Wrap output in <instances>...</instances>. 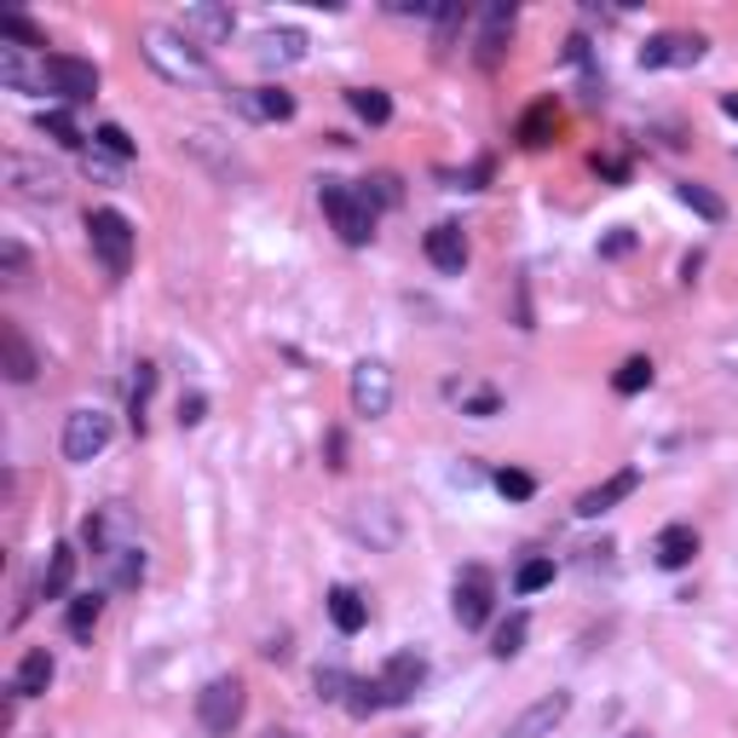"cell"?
Listing matches in <instances>:
<instances>
[{"instance_id": "6da1fadb", "label": "cell", "mask_w": 738, "mask_h": 738, "mask_svg": "<svg viewBox=\"0 0 738 738\" xmlns=\"http://www.w3.org/2000/svg\"><path fill=\"white\" fill-rule=\"evenodd\" d=\"M139 53H145V64L157 69L162 82H173V87H220L208 53H202L196 41H185L180 30H168V23H157V30L139 35Z\"/></svg>"}, {"instance_id": "7a4b0ae2", "label": "cell", "mask_w": 738, "mask_h": 738, "mask_svg": "<svg viewBox=\"0 0 738 738\" xmlns=\"http://www.w3.org/2000/svg\"><path fill=\"white\" fill-rule=\"evenodd\" d=\"M318 202H323V214H329V225L341 232L346 248H364V243L375 237V208H370L364 191H352V185H341V180H323V185H318Z\"/></svg>"}, {"instance_id": "3957f363", "label": "cell", "mask_w": 738, "mask_h": 738, "mask_svg": "<svg viewBox=\"0 0 738 738\" xmlns=\"http://www.w3.org/2000/svg\"><path fill=\"white\" fill-rule=\"evenodd\" d=\"M87 243L98 254V266H105L110 277H127L133 271V220H127L121 208H93L87 214Z\"/></svg>"}, {"instance_id": "277c9868", "label": "cell", "mask_w": 738, "mask_h": 738, "mask_svg": "<svg viewBox=\"0 0 738 738\" xmlns=\"http://www.w3.org/2000/svg\"><path fill=\"white\" fill-rule=\"evenodd\" d=\"M116 439V421L98 410V404H82V410L64 416V462H93V456H105Z\"/></svg>"}, {"instance_id": "5b68a950", "label": "cell", "mask_w": 738, "mask_h": 738, "mask_svg": "<svg viewBox=\"0 0 738 738\" xmlns=\"http://www.w3.org/2000/svg\"><path fill=\"white\" fill-rule=\"evenodd\" d=\"M196 721L208 727L214 738H232L237 721H243V681H237V675H214V681L196 693Z\"/></svg>"}, {"instance_id": "8992f818", "label": "cell", "mask_w": 738, "mask_h": 738, "mask_svg": "<svg viewBox=\"0 0 738 738\" xmlns=\"http://www.w3.org/2000/svg\"><path fill=\"white\" fill-rule=\"evenodd\" d=\"M491 606H496V577L485 566H462V571H456V595H450L456 623H462V629H485Z\"/></svg>"}, {"instance_id": "52a82bcc", "label": "cell", "mask_w": 738, "mask_h": 738, "mask_svg": "<svg viewBox=\"0 0 738 738\" xmlns=\"http://www.w3.org/2000/svg\"><path fill=\"white\" fill-rule=\"evenodd\" d=\"M185 41H196V46H225L237 35V12L232 7H220V0H196V7H185L180 12V23H173Z\"/></svg>"}, {"instance_id": "ba28073f", "label": "cell", "mask_w": 738, "mask_h": 738, "mask_svg": "<svg viewBox=\"0 0 738 738\" xmlns=\"http://www.w3.org/2000/svg\"><path fill=\"white\" fill-rule=\"evenodd\" d=\"M0 173H7V185H12L23 202H58V191H64L58 173L46 168V162H35V157H23V150H7Z\"/></svg>"}, {"instance_id": "9c48e42d", "label": "cell", "mask_w": 738, "mask_h": 738, "mask_svg": "<svg viewBox=\"0 0 738 738\" xmlns=\"http://www.w3.org/2000/svg\"><path fill=\"white\" fill-rule=\"evenodd\" d=\"M0 87H7V93H23V98L53 93V82H46V58H35L30 46L0 41Z\"/></svg>"}, {"instance_id": "30bf717a", "label": "cell", "mask_w": 738, "mask_h": 738, "mask_svg": "<svg viewBox=\"0 0 738 738\" xmlns=\"http://www.w3.org/2000/svg\"><path fill=\"white\" fill-rule=\"evenodd\" d=\"M352 410L381 421L393 410V370L381 364V359H364V364H352Z\"/></svg>"}, {"instance_id": "8fae6325", "label": "cell", "mask_w": 738, "mask_h": 738, "mask_svg": "<svg viewBox=\"0 0 738 738\" xmlns=\"http://www.w3.org/2000/svg\"><path fill=\"white\" fill-rule=\"evenodd\" d=\"M46 82H53V93L64 98V105H87V98H98V69L87 58H75V53H46Z\"/></svg>"}, {"instance_id": "7c38bea8", "label": "cell", "mask_w": 738, "mask_h": 738, "mask_svg": "<svg viewBox=\"0 0 738 738\" xmlns=\"http://www.w3.org/2000/svg\"><path fill=\"white\" fill-rule=\"evenodd\" d=\"M566 716H571V693H543L537 704H525L520 716L502 727V738H548Z\"/></svg>"}, {"instance_id": "4fadbf2b", "label": "cell", "mask_w": 738, "mask_h": 738, "mask_svg": "<svg viewBox=\"0 0 738 738\" xmlns=\"http://www.w3.org/2000/svg\"><path fill=\"white\" fill-rule=\"evenodd\" d=\"M514 23H520V12H514V0H496V7H485L479 12V64L485 69H496L502 64V53H507V41H514Z\"/></svg>"}, {"instance_id": "5bb4252c", "label": "cell", "mask_w": 738, "mask_h": 738, "mask_svg": "<svg viewBox=\"0 0 738 738\" xmlns=\"http://www.w3.org/2000/svg\"><path fill=\"white\" fill-rule=\"evenodd\" d=\"M381 693H387V709L393 704H410L421 693V681H427V657L421 652H393L387 664H381Z\"/></svg>"}, {"instance_id": "9a60e30c", "label": "cell", "mask_w": 738, "mask_h": 738, "mask_svg": "<svg viewBox=\"0 0 738 738\" xmlns=\"http://www.w3.org/2000/svg\"><path fill=\"white\" fill-rule=\"evenodd\" d=\"M704 35H652L641 46V69H686V64H698L704 58Z\"/></svg>"}, {"instance_id": "2e32d148", "label": "cell", "mask_w": 738, "mask_h": 738, "mask_svg": "<svg viewBox=\"0 0 738 738\" xmlns=\"http://www.w3.org/2000/svg\"><path fill=\"white\" fill-rule=\"evenodd\" d=\"M0 370H7V381H18V387H30L41 375V352L30 346V335H23L18 323H0Z\"/></svg>"}, {"instance_id": "e0dca14e", "label": "cell", "mask_w": 738, "mask_h": 738, "mask_svg": "<svg viewBox=\"0 0 738 738\" xmlns=\"http://www.w3.org/2000/svg\"><path fill=\"white\" fill-rule=\"evenodd\" d=\"M254 58H260L266 69H289L307 58V35L289 30V23H277V30H260L254 35Z\"/></svg>"}, {"instance_id": "ac0fdd59", "label": "cell", "mask_w": 738, "mask_h": 738, "mask_svg": "<svg viewBox=\"0 0 738 738\" xmlns=\"http://www.w3.org/2000/svg\"><path fill=\"white\" fill-rule=\"evenodd\" d=\"M634 491H641V468H623V473L606 479V485L582 491V496H577V514H582V520H600V514H612L618 502H629Z\"/></svg>"}, {"instance_id": "d6986e66", "label": "cell", "mask_w": 738, "mask_h": 738, "mask_svg": "<svg viewBox=\"0 0 738 738\" xmlns=\"http://www.w3.org/2000/svg\"><path fill=\"white\" fill-rule=\"evenodd\" d=\"M232 105L243 121H289L295 116V98L284 87H248V93H232Z\"/></svg>"}, {"instance_id": "ffe728a7", "label": "cell", "mask_w": 738, "mask_h": 738, "mask_svg": "<svg viewBox=\"0 0 738 738\" xmlns=\"http://www.w3.org/2000/svg\"><path fill=\"white\" fill-rule=\"evenodd\" d=\"M53 652H46V646H30V652H23L18 657V670H12V686H7V693L12 698H41L46 693V686H53Z\"/></svg>"}, {"instance_id": "44dd1931", "label": "cell", "mask_w": 738, "mask_h": 738, "mask_svg": "<svg viewBox=\"0 0 738 738\" xmlns=\"http://www.w3.org/2000/svg\"><path fill=\"white\" fill-rule=\"evenodd\" d=\"M352 537L370 543V548H393L398 543V514L387 502H364L359 514H352Z\"/></svg>"}, {"instance_id": "7402d4cb", "label": "cell", "mask_w": 738, "mask_h": 738, "mask_svg": "<svg viewBox=\"0 0 738 738\" xmlns=\"http://www.w3.org/2000/svg\"><path fill=\"white\" fill-rule=\"evenodd\" d=\"M421 248H427V260L439 266L445 277H462V266H468V237L456 232V225H432Z\"/></svg>"}, {"instance_id": "603a6c76", "label": "cell", "mask_w": 738, "mask_h": 738, "mask_svg": "<svg viewBox=\"0 0 738 738\" xmlns=\"http://www.w3.org/2000/svg\"><path fill=\"white\" fill-rule=\"evenodd\" d=\"M693 554H698V531L693 525H664V531H657V543H652V559L664 571L693 566Z\"/></svg>"}, {"instance_id": "cb8c5ba5", "label": "cell", "mask_w": 738, "mask_h": 738, "mask_svg": "<svg viewBox=\"0 0 738 738\" xmlns=\"http://www.w3.org/2000/svg\"><path fill=\"white\" fill-rule=\"evenodd\" d=\"M554 127H559V110H554V98H537L525 116H520V127H514V139L525 145V150H543V145H554Z\"/></svg>"}, {"instance_id": "d4e9b609", "label": "cell", "mask_w": 738, "mask_h": 738, "mask_svg": "<svg viewBox=\"0 0 738 738\" xmlns=\"http://www.w3.org/2000/svg\"><path fill=\"white\" fill-rule=\"evenodd\" d=\"M329 623H335L341 634H359V629L370 623L364 595H359V589H346V582H335V589H329Z\"/></svg>"}, {"instance_id": "484cf974", "label": "cell", "mask_w": 738, "mask_h": 738, "mask_svg": "<svg viewBox=\"0 0 738 738\" xmlns=\"http://www.w3.org/2000/svg\"><path fill=\"white\" fill-rule=\"evenodd\" d=\"M69 582H75V548L58 543L53 559H46V571H41V582H35V600H64Z\"/></svg>"}, {"instance_id": "4316f807", "label": "cell", "mask_w": 738, "mask_h": 738, "mask_svg": "<svg viewBox=\"0 0 738 738\" xmlns=\"http://www.w3.org/2000/svg\"><path fill=\"white\" fill-rule=\"evenodd\" d=\"M98 612H105V589H93V595H75V600H69V612H64V629L75 634V641H93V629H98Z\"/></svg>"}, {"instance_id": "83f0119b", "label": "cell", "mask_w": 738, "mask_h": 738, "mask_svg": "<svg viewBox=\"0 0 738 738\" xmlns=\"http://www.w3.org/2000/svg\"><path fill=\"white\" fill-rule=\"evenodd\" d=\"M675 196H681V202H686V208H693L704 225H721V220H727V202H721L716 191H709V185H698V180H681V185H675Z\"/></svg>"}, {"instance_id": "f1b7e54d", "label": "cell", "mask_w": 738, "mask_h": 738, "mask_svg": "<svg viewBox=\"0 0 738 738\" xmlns=\"http://www.w3.org/2000/svg\"><path fill=\"white\" fill-rule=\"evenodd\" d=\"M346 105H352V116L370 121V127H387V121H393V98L381 93V87H352Z\"/></svg>"}, {"instance_id": "f546056e", "label": "cell", "mask_w": 738, "mask_h": 738, "mask_svg": "<svg viewBox=\"0 0 738 738\" xmlns=\"http://www.w3.org/2000/svg\"><path fill=\"white\" fill-rule=\"evenodd\" d=\"M93 150H105V157H116V162H133L139 157V145L127 139V127H116V121H98L93 127Z\"/></svg>"}, {"instance_id": "4dcf8cb0", "label": "cell", "mask_w": 738, "mask_h": 738, "mask_svg": "<svg viewBox=\"0 0 738 738\" xmlns=\"http://www.w3.org/2000/svg\"><path fill=\"white\" fill-rule=\"evenodd\" d=\"M346 709L359 721H370V716H381V709H387V693H381V681L370 675V681H352V693H346Z\"/></svg>"}, {"instance_id": "1f68e13d", "label": "cell", "mask_w": 738, "mask_h": 738, "mask_svg": "<svg viewBox=\"0 0 738 738\" xmlns=\"http://www.w3.org/2000/svg\"><path fill=\"white\" fill-rule=\"evenodd\" d=\"M612 387H618L623 398L646 393V387H652V359H623V364H618V375H612Z\"/></svg>"}, {"instance_id": "d6a6232c", "label": "cell", "mask_w": 738, "mask_h": 738, "mask_svg": "<svg viewBox=\"0 0 738 738\" xmlns=\"http://www.w3.org/2000/svg\"><path fill=\"white\" fill-rule=\"evenodd\" d=\"M41 133H53L64 150H82L87 139H82V127L69 121V110H41Z\"/></svg>"}, {"instance_id": "836d02e7", "label": "cell", "mask_w": 738, "mask_h": 738, "mask_svg": "<svg viewBox=\"0 0 738 738\" xmlns=\"http://www.w3.org/2000/svg\"><path fill=\"white\" fill-rule=\"evenodd\" d=\"M525 629H531V618H525V612H514V618H507V623L496 629L491 652H496V657H520V646H525Z\"/></svg>"}, {"instance_id": "e575fe53", "label": "cell", "mask_w": 738, "mask_h": 738, "mask_svg": "<svg viewBox=\"0 0 738 738\" xmlns=\"http://www.w3.org/2000/svg\"><path fill=\"white\" fill-rule=\"evenodd\" d=\"M0 35H7L12 46H30V53H35V46H46V35H41L23 12H7V18H0Z\"/></svg>"}, {"instance_id": "d590c367", "label": "cell", "mask_w": 738, "mask_h": 738, "mask_svg": "<svg viewBox=\"0 0 738 738\" xmlns=\"http://www.w3.org/2000/svg\"><path fill=\"white\" fill-rule=\"evenodd\" d=\"M352 681H359V675H346V670H335V664H323V670H318V698H323V704H346Z\"/></svg>"}, {"instance_id": "8d00e7d4", "label": "cell", "mask_w": 738, "mask_h": 738, "mask_svg": "<svg viewBox=\"0 0 738 738\" xmlns=\"http://www.w3.org/2000/svg\"><path fill=\"white\" fill-rule=\"evenodd\" d=\"M548 582H554V559H525V566L514 571L520 595H537V589H548Z\"/></svg>"}, {"instance_id": "74e56055", "label": "cell", "mask_w": 738, "mask_h": 738, "mask_svg": "<svg viewBox=\"0 0 738 738\" xmlns=\"http://www.w3.org/2000/svg\"><path fill=\"white\" fill-rule=\"evenodd\" d=\"M496 491H502L507 502H531V496H537V479L520 473V468H502V473H496Z\"/></svg>"}, {"instance_id": "f35d334b", "label": "cell", "mask_w": 738, "mask_h": 738, "mask_svg": "<svg viewBox=\"0 0 738 738\" xmlns=\"http://www.w3.org/2000/svg\"><path fill=\"white\" fill-rule=\"evenodd\" d=\"M0 277H7V284H23V277H30V254H23V243H0Z\"/></svg>"}, {"instance_id": "ab89813d", "label": "cell", "mask_w": 738, "mask_h": 738, "mask_svg": "<svg viewBox=\"0 0 738 738\" xmlns=\"http://www.w3.org/2000/svg\"><path fill=\"white\" fill-rule=\"evenodd\" d=\"M150 387H157V370H150V364H139V375H133V393H127V410H133V427H145Z\"/></svg>"}, {"instance_id": "60d3db41", "label": "cell", "mask_w": 738, "mask_h": 738, "mask_svg": "<svg viewBox=\"0 0 738 738\" xmlns=\"http://www.w3.org/2000/svg\"><path fill=\"white\" fill-rule=\"evenodd\" d=\"M202 410H208V398H202V393L180 398V427H196V421H202Z\"/></svg>"}, {"instance_id": "b9f144b4", "label": "cell", "mask_w": 738, "mask_h": 738, "mask_svg": "<svg viewBox=\"0 0 738 738\" xmlns=\"http://www.w3.org/2000/svg\"><path fill=\"white\" fill-rule=\"evenodd\" d=\"M629 248H634V232H612V237L600 243V254H606V260H618V254H629Z\"/></svg>"}, {"instance_id": "7bdbcfd3", "label": "cell", "mask_w": 738, "mask_h": 738, "mask_svg": "<svg viewBox=\"0 0 738 738\" xmlns=\"http://www.w3.org/2000/svg\"><path fill=\"white\" fill-rule=\"evenodd\" d=\"M496 410H502L496 393H473V398H468V416H496Z\"/></svg>"}, {"instance_id": "ee69618b", "label": "cell", "mask_w": 738, "mask_h": 738, "mask_svg": "<svg viewBox=\"0 0 738 738\" xmlns=\"http://www.w3.org/2000/svg\"><path fill=\"white\" fill-rule=\"evenodd\" d=\"M721 116H732V121H738V93H727V98H721Z\"/></svg>"}, {"instance_id": "f6af8a7d", "label": "cell", "mask_w": 738, "mask_h": 738, "mask_svg": "<svg viewBox=\"0 0 738 738\" xmlns=\"http://www.w3.org/2000/svg\"><path fill=\"white\" fill-rule=\"evenodd\" d=\"M266 738H295V732H266Z\"/></svg>"}, {"instance_id": "bcb514c9", "label": "cell", "mask_w": 738, "mask_h": 738, "mask_svg": "<svg viewBox=\"0 0 738 738\" xmlns=\"http://www.w3.org/2000/svg\"><path fill=\"white\" fill-rule=\"evenodd\" d=\"M634 738H646V732H634Z\"/></svg>"}, {"instance_id": "7dc6e473", "label": "cell", "mask_w": 738, "mask_h": 738, "mask_svg": "<svg viewBox=\"0 0 738 738\" xmlns=\"http://www.w3.org/2000/svg\"><path fill=\"white\" fill-rule=\"evenodd\" d=\"M410 738H421V732H410Z\"/></svg>"}]
</instances>
